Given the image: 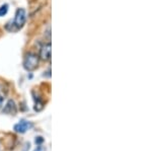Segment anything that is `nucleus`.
<instances>
[{"label": "nucleus", "mask_w": 152, "mask_h": 151, "mask_svg": "<svg viewBox=\"0 0 152 151\" xmlns=\"http://www.w3.org/2000/svg\"><path fill=\"white\" fill-rule=\"evenodd\" d=\"M26 10L23 8H18L15 12V16H14L13 23L11 26H13V31H18L19 28H21L23 26V24L26 23Z\"/></svg>", "instance_id": "nucleus-1"}, {"label": "nucleus", "mask_w": 152, "mask_h": 151, "mask_svg": "<svg viewBox=\"0 0 152 151\" xmlns=\"http://www.w3.org/2000/svg\"><path fill=\"white\" fill-rule=\"evenodd\" d=\"M38 64H39V57L36 54L28 53V54L24 57L23 67H24V69L28 70V71H33V70H35L36 68L38 67Z\"/></svg>", "instance_id": "nucleus-2"}, {"label": "nucleus", "mask_w": 152, "mask_h": 151, "mask_svg": "<svg viewBox=\"0 0 152 151\" xmlns=\"http://www.w3.org/2000/svg\"><path fill=\"white\" fill-rule=\"evenodd\" d=\"M31 128H33V124L28 121H26V120H21L19 123H18L16 125H14V130L18 133H26V131L29 130Z\"/></svg>", "instance_id": "nucleus-3"}, {"label": "nucleus", "mask_w": 152, "mask_h": 151, "mask_svg": "<svg viewBox=\"0 0 152 151\" xmlns=\"http://www.w3.org/2000/svg\"><path fill=\"white\" fill-rule=\"evenodd\" d=\"M40 57L42 60L48 61L51 59V44H45L43 47L41 48L40 51Z\"/></svg>", "instance_id": "nucleus-4"}, {"label": "nucleus", "mask_w": 152, "mask_h": 151, "mask_svg": "<svg viewBox=\"0 0 152 151\" xmlns=\"http://www.w3.org/2000/svg\"><path fill=\"white\" fill-rule=\"evenodd\" d=\"M16 111H18V109H16L15 104H14V101H11V99L7 101L6 106L4 107V109H3V113L9 114V115H15Z\"/></svg>", "instance_id": "nucleus-5"}, {"label": "nucleus", "mask_w": 152, "mask_h": 151, "mask_svg": "<svg viewBox=\"0 0 152 151\" xmlns=\"http://www.w3.org/2000/svg\"><path fill=\"white\" fill-rule=\"evenodd\" d=\"M8 11V5L7 4H3L2 6H0V18L4 16Z\"/></svg>", "instance_id": "nucleus-6"}, {"label": "nucleus", "mask_w": 152, "mask_h": 151, "mask_svg": "<svg viewBox=\"0 0 152 151\" xmlns=\"http://www.w3.org/2000/svg\"><path fill=\"white\" fill-rule=\"evenodd\" d=\"M43 142H44V138L43 137H37L36 138V144L41 145Z\"/></svg>", "instance_id": "nucleus-7"}, {"label": "nucleus", "mask_w": 152, "mask_h": 151, "mask_svg": "<svg viewBox=\"0 0 152 151\" xmlns=\"http://www.w3.org/2000/svg\"><path fill=\"white\" fill-rule=\"evenodd\" d=\"M35 151H45V148H44L43 146H39Z\"/></svg>", "instance_id": "nucleus-8"}, {"label": "nucleus", "mask_w": 152, "mask_h": 151, "mask_svg": "<svg viewBox=\"0 0 152 151\" xmlns=\"http://www.w3.org/2000/svg\"><path fill=\"white\" fill-rule=\"evenodd\" d=\"M2 103H3V98H2V96H0V108H1V106H2Z\"/></svg>", "instance_id": "nucleus-9"}]
</instances>
